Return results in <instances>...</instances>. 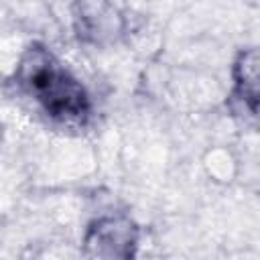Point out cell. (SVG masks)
<instances>
[{
    "label": "cell",
    "instance_id": "1",
    "mask_svg": "<svg viewBox=\"0 0 260 260\" xmlns=\"http://www.w3.org/2000/svg\"><path fill=\"white\" fill-rule=\"evenodd\" d=\"M16 87L57 124L83 126L91 116L87 87L43 43H30L14 67Z\"/></svg>",
    "mask_w": 260,
    "mask_h": 260
},
{
    "label": "cell",
    "instance_id": "2",
    "mask_svg": "<svg viewBox=\"0 0 260 260\" xmlns=\"http://www.w3.org/2000/svg\"><path fill=\"white\" fill-rule=\"evenodd\" d=\"M140 246V225L126 213L91 219L81 238V254L98 260H130Z\"/></svg>",
    "mask_w": 260,
    "mask_h": 260
},
{
    "label": "cell",
    "instance_id": "3",
    "mask_svg": "<svg viewBox=\"0 0 260 260\" xmlns=\"http://www.w3.org/2000/svg\"><path fill=\"white\" fill-rule=\"evenodd\" d=\"M71 22L75 39L98 49L116 45L128 28V18L114 0H73Z\"/></svg>",
    "mask_w": 260,
    "mask_h": 260
},
{
    "label": "cell",
    "instance_id": "4",
    "mask_svg": "<svg viewBox=\"0 0 260 260\" xmlns=\"http://www.w3.org/2000/svg\"><path fill=\"white\" fill-rule=\"evenodd\" d=\"M260 57L256 47H244L232 61L230 108L234 114L256 120L260 104Z\"/></svg>",
    "mask_w": 260,
    "mask_h": 260
},
{
    "label": "cell",
    "instance_id": "5",
    "mask_svg": "<svg viewBox=\"0 0 260 260\" xmlns=\"http://www.w3.org/2000/svg\"><path fill=\"white\" fill-rule=\"evenodd\" d=\"M203 169L213 183L228 185L238 175V158L225 146H213L203 156Z\"/></svg>",
    "mask_w": 260,
    "mask_h": 260
}]
</instances>
